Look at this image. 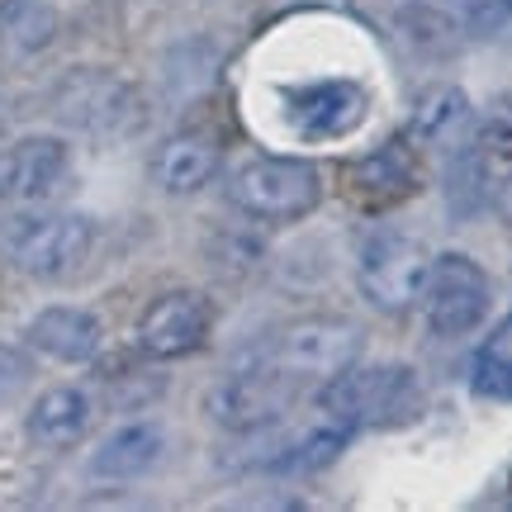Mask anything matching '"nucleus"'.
Wrapping results in <instances>:
<instances>
[{
	"mask_svg": "<svg viewBox=\"0 0 512 512\" xmlns=\"http://www.w3.org/2000/svg\"><path fill=\"white\" fill-rule=\"evenodd\" d=\"M422 380L413 366H347L337 370L332 380L318 384V408L323 418L342 422L351 432L361 427H403L422 413Z\"/></svg>",
	"mask_w": 512,
	"mask_h": 512,
	"instance_id": "1",
	"label": "nucleus"
},
{
	"mask_svg": "<svg viewBox=\"0 0 512 512\" xmlns=\"http://www.w3.org/2000/svg\"><path fill=\"white\" fill-rule=\"evenodd\" d=\"M228 200L252 223H299L323 200V176L304 157H247L228 176Z\"/></svg>",
	"mask_w": 512,
	"mask_h": 512,
	"instance_id": "2",
	"label": "nucleus"
},
{
	"mask_svg": "<svg viewBox=\"0 0 512 512\" xmlns=\"http://www.w3.org/2000/svg\"><path fill=\"white\" fill-rule=\"evenodd\" d=\"M266 361L290 380H332L337 370L361 361V328L342 313H309L275 332Z\"/></svg>",
	"mask_w": 512,
	"mask_h": 512,
	"instance_id": "3",
	"label": "nucleus"
},
{
	"mask_svg": "<svg viewBox=\"0 0 512 512\" xmlns=\"http://www.w3.org/2000/svg\"><path fill=\"white\" fill-rule=\"evenodd\" d=\"M494 309V280L465 252L432 256V271L422 285V313L437 337H470Z\"/></svg>",
	"mask_w": 512,
	"mask_h": 512,
	"instance_id": "4",
	"label": "nucleus"
},
{
	"mask_svg": "<svg viewBox=\"0 0 512 512\" xmlns=\"http://www.w3.org/2000/svg\"><path fill=\"white\" fill-rule=\"evenodd\" d=\"M53 114L81 133L119 138L143 124V100L124 76L100 72V67H76L53 86Z\"/></svg>",
	"mask_w": 512,
	"mask_h": 512,
	"instance_id": "5",
	"label": "nucleus"
},
{
	"mask_svg": "<svg viewBox=\"0 0 512 512\" xmlns=\"http://www.w3.org/2000/svg\"><path fill=\"white\" fill-rule=\"evenodd\" d=\"M427 271H432V256H427V247L418 238H408V233H375L361 247L356 280H361V294L370 299V309L399 318L413 304H422Z\"/></svg>",
	"mask_w": 512,
	"mask_h": 512,
	"instance_id": "6",
	"label": "nucleus"
},
{
	"mask_svg": "<svg viewBox=\"0 0 512 512\" xmlns=\"http://www.w3.org/2000/svg\"><path fill=\"white\" fill-rule=\"evenodd\" d=\"M95 228L81 214H24L5 233V252L24 275L34 280H57L72 275L91 256Z\"/></svg>",
	"mask_w": 512,
	"mask_h": 512,
	"instance_id": "7",
	"label": "nucleus"
},
{
	"mask_svg": "<svg viewBox=\"0 0 512 512\" xmlns=\"http://www.w3.org/2000/svg\"><path fill=\"white\" fill-rule=\"evenodd\" d=\"M294 394H299V380H290L285 370H275L271 361L266 366H252V370H233L223 375L214 389H209V418L228 427V432H261V427H275V422L290 413Z\"/></svg>",
	"mask_w": 512,
	"mask_h": 512,
	"instance_id": "8",
	"label": "nucleus"
},
{
	"mask_svg": "<svg viewBox=\"0 0 512 512\" xmlns=\"http://www.w3.org/2000/svg\"><path fill=\"white\" fill-rule=\"evenodd\" d=\"M422 185V162L413 152V138H389L370 147L366 157H351L342 166V195L366 214H384L394 204L413 200Z\"/></svg>",
	"mask_w": 512,
	"mask_h": 512,
	"instance_id": "9",
	"label": "nucleus"
},
{
	"mask_svg": "<svg viewBox=\"0 0 512 512\" xmlns=\"http://www.w3.org/2000/svg\"><path fill=\"white\" fill-rule=\"evenodd\" d=\"M214 332V304L200 290H166L138 318V351L147 361H181L209 342Z\"/></svg>",
	"mask_w": 512,
	"mask_h": 512,
	"instance_id": "10",
	"label": "nucleus"
},
{
	"mask_svg": "<svg viewBox=\"0 0 512 512\" xmlns=\"http://www.w3.org/2000/svg\"><path fill=\"white\" fill-rule=\"evenodd\" d=\"M280 105H285V124L299 138L332 143V138H347L351 128L366 124L370 91L356 86V81H313V86L280 91Z\"/></svg>",
	"mask_w": 512,
	"mask_h": 512,
	"instance_id": "11",
	"label": "nucleus"
},
{
	"mask_svg": "<svg viewBox=\"0 0 512 512\" xmlns=\"http://www.w3.org/2000/svg\"><path fill=\"white\" fill-rule=\"evenodd\" d=\"M67 143L34 133V138H15L0 147V200H43L67 181Z\"/></svg>",
	"mask_w": 512,
	"mask_h": 512,
	"instance_id": "12",
	"label": "nucleus"
},
{
	"mask_svg": "<svg viewBox=\"0 0 512 512\" xmlns=\"http://www.w3.org/2000/svg\"><path fill=\"white\" fill-rule=\"evenodd\" d=\"M219 176V138L209 133H171L157 157H152V181L166 195H200L204 185Z\"/></svg>",
	"mask_w": 512,
	"mask_h": 512,
	"instance_id": "13",
	"label": "nucleus"
},
{
	"mask_svg": "<svg viewBox=\"0 0 512 512\" xmlns=\"http://www.w3.org/2000/svg\"><path fill=\"white\" fill-rule=\"evenodd\" d=\"M24 342L43 356H53V361H67V366H81V361H91L100 342H105V332H100V318L86 309H67V304H53V309H43L24 328Z\"/></svg>",
	"mask_w": 512,
	"mask_h": 512,
	"instance_id": "14",
	"label": "nucleus"
},
{
	"mask_svg": "<svg viewBox=\"0 0 512 512\" xmlns=\"http://www.w3.org/2000/svg\"><path fill=\"white\" fill-rule=\"evenodd\" d=\"M408 138L422 147H441V152H456L460 143L475 138V110H470V95L460 86H432L418 95L413 119H408Z\"/></svg>",
	"mask_w": 512,
	"mask_h": 512,
	"instance_id": "15",
	"label": "nucleus"
},
{
	"mask_svg": "<svg viewBox=\"0 0 512 512\" xmlns=\"http://www.w3.org/2000/svg\"><path fill=\"white\" fill-rule=\"evenodd\" d=\"M95 422V403L86 389H72V384H57L48 394H38L34 408H29V437L38 446H76V441L91 432Z\"/></svg>",
	"mask_w": 512,
	"mask_h": 512,
	"instance_id": "16",
	"label": "nucleus"
},
{
	"mask_svg": "<svg viewBox=\"0 0 512 512\" xmlns=\"http://www.w3.org/2000/svg\"><path fill=\"white\" fill-rule=\"evenodd\" d=\"M162 451H166V437L157 422H124V427H114L110 437L95 446L91 475L95 479H138L162 460Z\"/></svg>",
	"mask_w": 512,
	"mask_h": 512,
	"instance_id": "17",
	"label": "nucleus"
},
{
	"mask_svg": "<svg viewBox=\"0 0 512 512\" xmlns=\"http://www.w3.org/2000/svg\"><path fill=\"white\" fill-rule=\"evenodd\" d=\"M489 204V157L470 143H460L446 162V209L456 219H475L479 209Z\"/></svg>",
	"mask_w": 512,
	"mask_h": 512,
	"instance_id": "18",
	"label": "nucleus"
},
{
	"mask_svg": "<svg viewBox=\"0 0 512 512\" xmlns=\"http://www.w3.org/2000/svg\"><path fill=\"white\" fill-rule=\"evenodd\" d=\"M57 38V10L48 0H0V48L43 53Z\"/></svg>",
	"mask_w": 512,
	"mask_h": 512,
	"instance_id": "19",
	"label": "nucleus"
},
{
	"mask_svg": "<svg viewBox=\"0 0 512 512\" xmlns=\"http://www.w3.org/2000/svg\"><path fill=\"white\" fill-rule=\"evenodd\" d=\"M475 147L489 157V166L494 162L512 166V91L494 95L489 110L475 119Z\"/></svg>",
	"mask_w": 512,
	"mask_h": 512,
	"instance_id": "20",
	"label": "nucleus"
},
{
	"mask_svg": "<svg viewBox=\"0 0 512 512\" xmlns=\"http://www.w3.org/2000/svg\"><path fill=\"white\" fill-rule=\"evenodd\" d=\"M470 389H475L479 399L512 403V356H503V351H484L475 366H470Z\"/></svg>",
	"mask_w": 512,
	"mask_h": 512,
	"instance_id": "21",
	"label": "nucleus"
},
{
	"mask_svg": "<svg viewBox=\"0 0 512 512\" xmlns=\"http://www.w3.org/2000/svg\"><path fill=\"white\" fill-rule=\"evenodd\" d=\"M470 24H475L479 34H503V29H512V0H479Z\"/></svg>",
	"mask_w": 512,
	"mask_h": 512,
	"instance_id": "22",
	"label": "nucleus"
},
{
	"mask_svg": "<svg viewBox=\"0 0 512 512\" xmlns=\"http://www.w3.org/2000/svg\"><path fill=\"white\" fill-rule=\"evenodd\" d=\"M24 380H29V361L15 347H0V399H10Z\"/></svg>",
	"mask_w": 512,
	"mask_h": 512,
	"instance_id": "23",
	"label": "nucleus"
},
{
	"mask_svg": "<svg viewBox=\"0 0 512 512\" xmlns=\"http://www.w3.org/2000/svg\"><path fill=\"white\" fill-rule=\"evenodd\" d=\"M494 209H498V219H503V223H508V228H512V176H508V181H503V185H498Z\"/></svg>",
	"mask_w": 512,
	"mask_h": 512,
	"instance_id": "24",
	"label": "nucleus"
}]
</instances>
